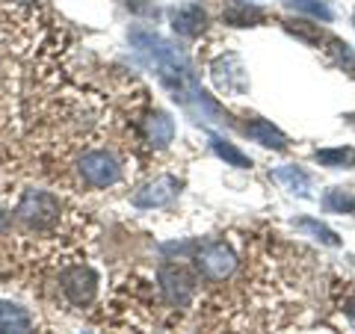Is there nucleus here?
I'll return each mask as SVG.
<instances>
[{
	"label": "nucleus",
	"instance_id": "nucleus-22",
	"mask_svg": "<svg viewBox=\"0 0 355 334\" xmlns=\"http://www.w3.org/2000/svg\"><path fill=\"white\" fill-rule=\"evenodd\" d=\"M12 3H18V6H33V3H39V0H12Z\"/></svg>",
	"mask_w": 355,
	"mask_h": 334
},
{
	"label": "nucleus",
	"instance_id": "nucleus-10",
	"mask_svg": "<svg viewBox=\"0 0 355 334\" xmlns=\"http://www.w3.org/2000/svg\"><path fill=\"white\" fill-rule=\"evenodd\" d=\"M214 80L222 92L228 95H240L243 89H246V71H243V65L237 57H225L214 65Z\"/></svg>",
	"mask_w": 355,
	"mask_h": 334
},
{
	"label": "nucleus",
	"instance_id": "nucleus-21",
	"mask_svg": "<svg viewBox=\"0 0 355 334\" xmlns=\"http://www.w3.org/2000/svg\"><path fill=\"white\" fill-rule=\"evenodd\" d=\"M343 314L349 317V322H352V328H355V296H349L347 302H343Z\"/></svg>",
	"mask_w": 355,
	"mask_h": 334
},
{
	"label": "nucleus",
	"instance_id": "nucleus-20",
	"mask_svg": "<svg viewBox=\"0 0 355 334\" xmlns=\"http://www.w3.org/2000/svg\"><path fill=\"white\" fill-rule=\"evenodd\" d=\"M287 30L296 33L299 39H305V42H311V44H320V42H323V33H320V30H308L305 24H291Z\"/></svg>",
	"mask_w": 355,
	"mask_h": 334
},
{
	"label": "nucleus",
	"instance_id": "nucleus-17",
	"mask_svg": "<svg viewBox=\"0 0 355 334\" xmlns=\"http://www.w3.org/2000/svg\"><path fill=\"white\" fill-rule=\"evenodd\" d=\"M228 21V24H237V27H249V24H258L261 21V12L254 6H249V3H237L234 9H228L225 15H222Z\"/></svg>",
	"mask_w": 355,
	"mask_h": 334
},
{
	"label": "nucleus",
	"instance_id": "nucleus-4",
	"mask_svg": "<svg viewBox=\"0 0 355 334\" xmlns=\"http://www.w3.org/2000/svg\"><path fill=\"white\" fill-rule=\"evenodd\" d=\"M196 263H198V270H202L205 278L222 281V278H228L231 272H234L237 258H234V252H231L225 243H205V246L198 249V254H196Z\"/></svg>",
	"mask_w": 355,
	"mask_h": 334
},
{
	"label": "nucleus",
	"instance_id": "nucleus-9",
	"mask_svg": "<svg viewBox=\"0 0 355 334\" xmlns=\"http://www.w3.org/2000/svg\"><path fill=\"white\" fill-rule=\"evenodd\" d=\"M36 319L18 302H0V334H33Z\"/></svg>",
	"mask_w": 355,
	"mask_h": 334
},
{
	"label": "nucleus",
	"instance_id": "nucleus-13",
	"mask_svg": "<svg viewBox=\"0 0 355 334\" xmlns=\"http://www.w3.org/2000/svg\"><path fill=\"white\" fill-rule=\"evenodd\" d=\"M275 181H282L291 193H299V195H305L308 193V186H311V177L302 172V169H296V166H282V169H275L272 172Z\"/></svg>",
	"mask_w": 355,
	"mask_h": 334
},
{
	"label": "nucleus",
	"instance_id": "nucleus-8",
	"mask_svg": "<svg viewBox=\"0 0 355 334\" xmlns=\"http://www.w3.org/2000/svg\"><path fill=\"white\" fill-rule=\"evenodd\" d=\"M169 21H172V30L178 33V36L193 39V36H198V33L205 30L207 15H205L202 6L184 3V6H172V9H169Z\"/></svg>",
	"mask_w": 355,
	"mask_h": 334
},
{
	"label": "nucleus",
	"instance_id": "nucleus-1",
	"mask_svg": "<svg viewBox=\"0 0 355 334\" xmlns=\"http://www.w3.org/2000/svg\"><path fill=\"white\" fill-rule=\"evenodd\" d=\"M130 39L154 65H157L163 86L169 89L178 104L187 107V109H193L198 118L222 121V109L202 92V86H198V80H196V71H193L190 60H187L172 42H166V39L157 36V33H146V30H133Z\"/></svg>",
	"mask_w": 355,
	"mask_h": 334
},
{
	"label": "nucleus",
	"instance_id": "nucleus-2",
	"mask_svg": "<svg viewBox=\"0 0 355 334\" xmlns=\"http://www.w3.org/2000/svg\"><path fill=\"white\" fill-rule=\"evenodd\" d=\"M160 290H163V299L175 308H187L193 302V293H196V275L187 270L181 263H163L160 266Z\"/></svg>",
	"mask_w": 355,
	"mask_h": 334
},
{
	"label": "nucleus",
	"instance_id": "nucleus-23",
	"mask_svg": "<svg viewBox=\"0 0 355 334\" xmlns=\"http://www.w3.org/2000/svg\"><path fill=\"white\" fill-rule=\"evenodd\" d=\"M3 228H6V213L0 210V231H3Z\"/></svg>",
	"mask_w": 355,
	"mask_h": 334
},
{
	"label": "nucleus",
	"instance_id": "nucleus-16",
	"mask_svg": "<svg viewBox=\"0 0 355 334\" xmlns=\"http://www.w3.org/2000/svg\"><path fill=\"white\" fill-rule=\"evenodd\" d=\"M287 6L296 9V12L314 15L320 21H331V6L326 3V0H287Z\"/></svg>",
	"mask_w": 355,
	"mask_h": 334
},
{
	"label": "nucleus",
	"instance_id": "nucleus-3",
	"mask_svg": "<svg viewBox=\"0 0 355 334\" xmlns=\"http://www.w3.org/2000/svg\"><path fill=\"white\" fill-rule=\"evenodd\" d=\"M80 175L89 186H113L121 177V169L110 151H89L80 157Z\"/></svg>",
	"mask_w": 355,
	"mask_h": 334
},
{
	"label": "nucleus",
	"instance_id": "nucleus-5",
	"mask_svg": "<svg viewBox=\"0 0 355 334\" xmlns=\"http://www.w3.org/2000/svg\"><path fill=\"white\" fill-rule=\"evenodd\" d=\"M60 284H62L65 299H69L71 305L83 308V305H89V302L95 299V290H98V275H95L92 270H89V266H71V270H65V272H62Z\"/></svg>",
	"mask_w": 355,
	"mask_h": 334
},
{
	"label": "nucleus",
	"instance_id": "nucleus-18",
	"mask_svg": "<svg viewBox=\"0 0 355 334\" xmlns=\"http://www.w3.org/2000/svg\"><path fill=\"white\" fill-rule=\"evenodd\" d=\"M326 207L331 210V213H355V198L347 193V189H329Z\"/></svg>",
	"mask_w": 355,
	"mask_h": 334
},
{
	"label": "nucleus",
	"instance_id": "nucleus-6",
	"mask_svg": "<svg viewBox=\"0 0 355 334\" xmlns=\"http://www.w3.org/2000/svg\"><path fill=\"white\" fill-rule=\"evenodd\" d=\"M18 216L30 225H51L60 216V202L48 193H39V189H27L18 204Z\"/></svg>",
	"mask_w": 355,
	"mask_h": 334
},
{
	"label": "nucleus",
	"instance_id": "nucleus-19",
	"mask_svg": "<svg viewBox=\"0 0 355 334\" xmlns=\"http://www.w3.org/2000/svg\"><path fill=\"white\" fill-rule=\"evenodd\" d=\"M302 231H308V234H314V237L320 240V243H326V246H340V240H338V234L331 231V228H326L323 222H314V219H299L296 222Z\"/></svg>",
	"mask_w": 355,
	"mask_h": 334
},
{
	"label": "nucleus",
	"instance_id": "nucleus-15",
	"mask_svg": "<svg viewBox=\"0 0 355 334\" xmlns=\"http://www.w3.org/2000/svg\"><path fill=\"white\" fill-rule=\"evenodd\" d=\"M317 163L331 166V169H349L355 163V151L352 148H326L317 151Z\"/></svg>",
	"mask_w": 355,
	"mask_h": 334
},
{
	"label": "nucleus",
	"instance_id": "nucleus-11",
	"mask_svg": "<svg viewBox=\"0 0 355 334\" xmlns=\"http://www.w3.org/2000/svg\"><path fill=\"white\" fill-rule=\"evenodd\" d=\"M246 137L254 139V142H261L263 148H275V151H282L287 148V137L279 130V128H272L266 118H254L246 125Z\"/></svg>",
	"mask_w": 355,
	"mask_h": 334
},
{
	"label": "nucleus",
	"instance_id": "nucleus-14",
	"mask_svg": "<svg viewBox=\"0 0 355 334\" xmlns=\"http://www.w3.org/2000/svg\"><path fill=\"white\" fill-rule=\"evenodd\" d=\"M210 148H214V151H216V157H222L228 166H237V169H249V166H252V160L246 157V154H243L240 148H234L231 142H225L222 137H214V139H210Z\"/></svg>",
	"mask_w": 355,
	"mask_h": 334
},
{
	"label": "nucleus",
	"instance_id": "nucleus-12",
	"mask_svg": "<svg viewBox=\"0 0 355 334\" xmlns=\"http://www.w3.org/2000/svg\"><path fill=\"white\" fill-rule=\"evenodd\" d=\"M146 130H148V142H151L154 148H166L175 139V121L166 116V113H154L148 118Z\"/></svg>",
	"mask_w": 355,
	"mask_h": 334
},
{
	"label": "nucleus",
	"instance_id": "nucleus-7",
	"mask_svg": "<svg viewBox=\"0 0 355 334\" xmlns=\"http://www.w3.org/2000/svg\"><path fill=\"white\" fill-rule=\"evenodd\" d=\"M178 189H181V181H178V177H172V175L154 177L151 184H146L137 195H133V207H163L178 195Z\"/></svg>",
	"mask_w": 355,
	"mask_h": 334
}]
</instances>
